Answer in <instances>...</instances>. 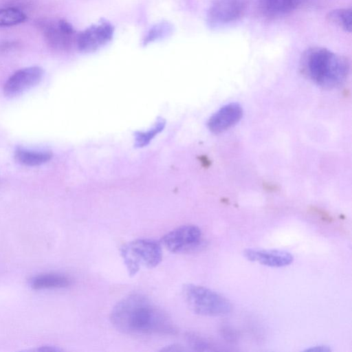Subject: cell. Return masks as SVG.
<instances>
[{"mask_svg": "<svg viewBox=\"0 0 352 352\" xmlns=\"http://www.w3.org/2000/svg\"><path fill=\"white\" fill-rule=\"evenodd\" d=\"M44 71L38 66L25 67L15 72L6 82L3 94L13 98L38 85L43 78Z\"/></svg>", "mask_w": 352, "mask_h": 352, "instance_id": "7", "label": "cell"}, {"mask_svg": "<svg viewBox=\"0 0 352 352\" xmlns=\"http://www.w3.org/2000/svg\"><path fill=\"white\" fill-rule=\"evenodd\" d=\"M201 230L194 225H184L164 234L163 245L173 253L186 252L198 248L201 243Z\"/></svg>", "mask_w": 352, "mask_h": 352, "instance_id": "5", "label": "cell"}, {"mask_svg": "<svg viewBox=\"0 0 352 352\" xmlns=\"http://www.w3.org/2000/svg\"><path fill=\"white\" fill-rule=\"evenodd\" d=\"M27 19L26 14L15 8L0 9V27L18 25Z\"/></svg>", "mask_w": 352, "mask_h": 352, "instance_id": "16", "label": "cell"}, {"mask_svg": "<svg viewBox=\"0 0 352 352\" xmlns=\"http://www.w3.org/2000/svg\"><path fill=\"white\" fill-rule=\"evenodd\" d=\"M304 351H311V352H330L331 349L329 346L324 344H319L313 346H310L305 350Z\"/></svg>", "mask_w": 352, "mask_h": 352, "instance_id": "19", "label": "cell"}, {"mask_svg": "<svg viewBox=\"0 0 352 352\" xmlns=\"http://www.w3.org/2000/svg\"><path fill=\"white\" fill-rule=\"evenodd\" d=\"M186 340L189 346L195 351H210L212 346L204 338L194 333H188L186 335Z\"/></svg>", "mask_w": 352, "mask_h": 352, "instance_id": "18", "label": "cell"}, {"mask_svg": "<svg viewBox=\"0 0 352 352\" xmlns=\"http://www.w3.org/2000/svg\"><path fill=\"white\" fill-rule=\"evenodd\" d=\"M120 254L130 276L135 275L142 267H155L162 259L160 244L151 239L130 241L122 246Z\"/></svg>", "mask_w": 352, "mask_h": 352, "instance_id": "4", "label": "cell"}, {"mask_svg": "<svg viewBox=\"0 0 352 352\" xmlns=\"http://www.w3.org/2000/svg\"><path fill=\"white\" fill-rule=\"evenodd\" d=\"M301 0H258L261 12L267 17L275 18L294 10Z\"/></svg>", "mask_w": 352, "mask_h": 352, "instance_id": "12", "label": "cell"}, {"mask_svg": "<svg viewBox=\"0 0 352 352\" xmlns=\"http://www.w3.org/2000/svg\"><path fill=\"white\" fill-rule=\"evenodd\" d=\"M181 346H179V345H175V344H173V345H170V346H165L164 349H162V351H183V349L182 348H180Z\"/></svg>", "mask_w": 352, "mask_h": 352, "instance_id": "20", "label": "cell"}, {"mask_svg": "<svg viewBox=\"0 0 352 352\" xmlns=\"http://www.w3.org/2000/svg\"><path fill=\"white\" fill-rule=\"evenodd\" d=\"M300 70L316 85L333 88L341 85L349 72L347 59L321 47H311L301 55Z\"/></svg>", "mask_w": 352, "mask_h": 352, "instance_id": "2", "label": "cell"}, {"mask_svg": "<svg viewBox=\"0 0 352 352\" xmlns=\"http://www.w3.org/2000/svg\"><path fill=\"white\" fill-rule=\"evenodd\" d=\"M246 0H214L207 14L210 27L221 26L239 19L245 13Z\"/></svg>", "mask_w": 352, "mask_h": 352, "instance_id": "6", "label": "cell"}, {"mask_svg": "<svg viewBox=\"0 0 352 352\" xmlns=\"http://www.w3.org/2000/svg\"><path fill=\"white\" fill-rule=\"evenodd\" d=\"M185 300L195 314L204 316H223L228 314L232 305L224 296L207 287L188 284L184 287Z\"/></svg>", "mask_w": 352, "mask_h": 352, "instance_id": "3", "label": "cell"}, {"mask_svg": "<svg viewBox=\"0 0 352 352\" xmlns=\"http://www.w3.org/2000/svg\"><path fill=\"white\" fill-rule=\"evenodd\" d=\"M50 151H30L24 148H17L14 153V157L20 164L36 166L43 164L52 158Z\"/></svg>", "mask_w": 352, "mask_h": 352, "instance_id": "14", "label": "cell"}, {"mask_svg": "<svg viewBox=\"0 0 352 352\" xmlns=\"http://www.w3.org/2000/svg\"><path fill=\"white\" fill-rule=\"evenodd\" d=\"M242 116L241 106L236 102L230 103L215 112L209 118L207 126L212 133H221L234 126Z\"/></svg>", "mask_w": 352, "mask_h": 352, "instance_id": "10", "label": "cell"}, {"mask_svg": "<svg viewBox=\"0 0 352 352\" xmlns=\"http://www.w3.org/2000/svg\"><path fill=\"white\" fill-rule=\"evenodd\" d=\"M246 259L271 267H283L294 261V256L284 250L247 248L243 252Z\"/></svg>", "mask_w": 352, "mask_h": 352, "instance_id": "11", "label": "cell"}, {"mask_svg": "<svg viewBox=\"0 0 352 352\" xmlns=\"http://www.w3.org/2000/svg\"><path fill=\"white\" fill-rule=\"evenodd\" d=\"M351 8H339L330 11L327 15V19L344 31L350 33L351 30Z\"/></svg>", "mask_w": 352, "mask_h": 352, "instance_id": "15", "label": "cell"}, {"mask_svg": "<svg viewBox=\"0 0 352 352\" xmlns=\"http://www.w3.org/2000/svg\"><path fill=\"white\" fill-rule=\"evenodd\" d=\"M71 280L66 276L57 273H47L38 275L30 281L34 289H60L68 287Z\"/></svg>", "mask_w": 352, "mask_h": 352, "instance_id": "13", "label": "cell"}, {"mask_svg": "<svg viewBox=\"0 0 352 352\" xmlns=\"http://www.w3.org/2000/svg\"><path fill=\"white\" fill-rule=\"evenodd\" d=\"M113 34L112 25L107 21H102L78 34L76 38L78 47L84 52H94L111 41Z\"/></svg>", "mask_w": 352, "mask_h": 352, "instance_id": "8", "label": "cell"}, {"mask_svg": "<svg viewBox=\"0 0 352 352\" xmlns=\"http://www.w3.org/2000/svg\"><path fill=\"white\" fill-rule=\"evenodd\" d=\"M165 125L163 120L157 121L156 124L150 130L146 132H139L135 135L136 145L139 147L146 145L158 133H160Z\"/></svg>", "mask_w": 352, "mask_h": 352, "instance_id": "17", "label": "cell"}, {"mask_svg": "<svg viewBox=\"0 0 352 352\" xmlns=\"http://www.w3.org/2000/svg\"><path fill=\"white\" fill-rule=\"evenodd\" d=\"M47 43L54 48L66 50L72 45L75 34L73 26L65 20L43 23L41 25Z\"/></svg>", "mask_w": 352, "mask_h": 352, "instance_id": "9", "label": "cell"}, {"mask_svg": "<svg viewBox=\"0 0 352 352\" xmlns=\"http://www.w3.org/2000/svg\"><path fill=\"white\" fill-rule=\"evenodd\" d=\"M110 320L116 329L126 334H173L176 331L168 315L140 294L120 300L113 307Z\"/></svg>", "mask_w": 352, "mask_h": 352, "instance_id": "1", "label": "cell"}]
</instances>
